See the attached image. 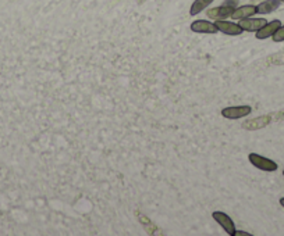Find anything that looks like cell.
<instances>
[{
	"label": "cell",
	"instance_id": "2",
	"mask_svg": "<svg viewBox=\"0 0 284 236\" xmlns=\"http://www.w3.org/2000/svg\"><path fill=\"white\" fill-rule=\"evenodd\" d=\"M252 113V107L251 106H230V107L222 108V117L227 118V120H239Z\"/></svg>",
	"mask_w": 284,
	"mask_h": 236
},
{
	"label": "cell",
	"instance_id": "17",
	"mask_svg": "<svg viewBox=\"0 0 284 236\" xmlns=\"http://www.w3.org/2000/svg\"><path fill=\"white\" fill-rule=\"evenodd\" d=\"M283 175H284V171H283Z\"/></svg>",
	"mask_w": 284,
	"mask_h": 236
},
{
	"label": "cell",
	"instance_id": "1",
	"mask_svg": "<svg viewBox=\"0 0 284 236\" xmlns=\"http://www.w3.org/2000/svg\"><path fill=\"white\" fill-rule=\"evenodd\" d=\"M248 160L254 167H256L258 170H262L265 172H274L277 171V168H279L277 162H274L273 160H270L268 157H264V156L258 154V153H249Z\"/></svg>",
	"mask_w": 284,
	"mask_h": 236
},
{
	"label": "cell",
	"instance_id": "15",
	"mask_svg": "<svg viewBox=\"0 0 284 236\" xmlns=\"http://www.w3.org/2000/svg\"><path fill=\"white\" fill-rule=\"evenodd\" d=\"M280 204H281V207H284V197H281V199H280Z\"/></svg>",
	"mask_w": 284,
	"mask_h": 236
},
{
	"label": "cell",
	"instance_id": "12",
	"mask_svg": "<svg viewBox=\"0 0 284 236\" xmlns=\"http://www.w3.org/2000/svg\"><path fill=\"white\" fill-rule=\"evenodd\" d=\"M272 39H273L274 42H284V25H281L279 30L274 32Z\"/></svg>",
	"mask_w": 284,
	"mask_h": 236
},
{
	"label": "cell",
	"instance_id": "8",
	"mask_svg": "<svg viewBox=\"0 0 284 236\" xmlns=\"http://www.w3.org/2000/svg\"><path fill=\"white\" fill-rule=\"evenodd\" d=\"M256 14V6L254 5H244L235 7L233 14L230 15L233 20H243V18H248V17H254Z\"/></svg>",
	"mask_w": 284,
	"mask_h": 236
},
{
	"label": "cell",
	"instance_id": "11",
	"mask_svg": "<svg viewBox=\"0 0 284 236\" xmlns=\"http://www.w3.org/2000/svg\"><path fill=\"white\" fill-rule=\"evenodd\" d=\"M214 0H195L194 3L191 5V9H189V15H198L200 13H202L204 10H206Z\"/></svg>",
	"mask_w": 284,
	"mask_h": 236
},
{
	"label": "cell",
	"instance_id": "3",
	"mask_svg": "<svg viewBox=\"0 0 284 236\" xmlns=\"http://www.w3.org/2000/svg\"><path fill=\"white\" fill-rule=\"evenodd\" d=\"M212 218H213L214 221L217 222L225 232L227 233L229 236H235V231H237V228L234 225V221L231 220V217L227 216L226 213L223 211H214L212 214Z\"/></svg>",
	"mask_w": 284,
	"mask_h": 236
},
{
	"label": "cell",
	"instance_id": "9",
	"mask_svg": "<svg viewBox=\"0 0 284 236\" xmlns=\"http://www.w3.org/2000/svg\"><path fill=\"white\" fill-rule=\"evenodd\" d=\"M234 9L235 7H233V6L227 5L220 6V7H214V9L208 11V17L214 18V20H225V18H229L230 15L233 14Z\"/></svg>",
	"mask_w": 284,
	"mask_h": 236
},
{
	"label": "cell",
	"instance_id": "5",
	"mask_svg": "<svg viewBox=\"0 0 284 236\" xmlns=\"http://www.w3.org/2000/svg\"><path fill=\"white\" fill-rule=\"evenodd\" d=\"M214 24L217 27L219 32L225 35H230V36H238L244 32V30L239 27L238 24L235 22H231V21H226V20H216Z\"/></svg>",
	"mask_w": 284,
	"mask_h": 236
},
{
	"label": "cell",
	"instance_id": "4",
	"mask_svg": "<svg viewBox=\"0 0 284 236\" xmlns=\"http://www.w3.org/2000/svg\"><path fill=\"white\" fill-rule=\"evenodd\" d=\"M189 30L195 32V34H208V35H213L217 34L219 30L214 22H210V21L206 20H196L194 21L192 24L189 25Z\"/></svg>",
	"mask_w": 284,
	"mask_h": 236
},
{
	"label": "cell",
	"instance_id": "7",
	"mask_svg": "<svg viewBox=\"0 0 284 236\" xmlns=\"http://www.w3.org/2000/svg\"><path fill=\"white\" fill-rule=\"evenodd\" d=\"M266 22H268L266 18H252V17H248V18L239 20L238 25L245 32H258Z\"/></svg>",
	"mask_w": 284,
	"mask_h": 236
},
{
	"label": "cell",
	"instance_id": "6",
	"mask_svg": "<svg viewBox=\"0 0 284 236\" xmlns=\"http://www.w3.org/2000/svg\"><path fill=\"white\" fill-rule=\"evenodd\" d=\"M280 27H281V21L280 20H273L270 21V22H266L258 32H255V36H256V39L259 40H265L268 39V38H272L274 35V32L279 30Z\"/></svg>",
	"mask_w": 284,
	"mask_h": 236
},
{
	"label": "cell",
	"instance_id": "16",
	"mask_svg": "<svg viewBox=\"0 0 284 236\" xmlns=\"http://www.w3.org/2000/svg\"><path fill=\"white\" fill-rule=\"evenodd\" d=\"M280 2H281V3H284V0H280Z\"/></svg>",
	"mask_w": 284,
	"mask_h": 236
},
{
	"label": "cell",
	"instance_id": "13",
	"mask_svg": "<svg viewBox=\"0 0 284 236\" xmlns=\"http://www.w3.org/2000/svg\"><path fill=\"white\" fill-rule=\"evenodd\" d=\"M237 2H238V0H227V2H226L225 5H227V6H233V7H235V3H237Z\"/></svg>",
	"mask_w": 284,
	"mask_h": 236
},
{
	"label": "cell",
	"instance_id": "10",
	"mask_svg": "<svg viewBox=\"0 0 284 236\" xmlns=\"http://www.w3.org/2000/svg\"><path fill=\"white\" fill-rule=\"evenodd\" d=\"M280 5H281L280 0H265V2H262V3H259V5L256 6V14H270V13L277 10L280 7Z\"/></svg>",
	"mask_w": 284,
	"mask_h": 236
},
{
	"label": "cell",
	"instance_id": "14",
	"mask_svg": "<svg viewBox=\"0 0 284 236\" xmlns=\"http://www.w3.org/2000/svg\"><path fill=\"white\" fill-rule=\"evenodd\" d=\"M235 235H244V236H249L251 233L248 232H244V231H235Z\"/></svg>",
	"mask_w": 284,
	"mask_h": 236
}]
</instances>
